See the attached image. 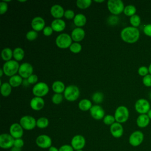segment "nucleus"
I'll use <instances>...</instances> for the list:
<instances>
[{
  "label": "nucleus",
  "mask_w": 151,
  "mask_h": 151,
  "mask_svg": "<svg viewBox=\"0 0 151 151\" xmlns=\"http://www.w3.org/2000/svg\"><path fill=\"white\" fill-rule=\"evenodd\" d=\"M90 114L96 120H101L104 117V111L99 105H94L90 109Z\"/></svg>",
  "instance_id": "nucleus-16"
},
{
  "label": "nucleus",
  "mask_w": 151,
  "mask_h": 151,
  "mask_svg": "<svg viewBox=\"0 0 151 151\" xmlns=\"http://www.w3.org/2000/svg\"><path fill=\"white\" fill-rule=\"evenodd\" d=\"M3 73H4L3 70H2V69H1V70H0V73H1V74H0V77H2V75H3Z\"/></svg>",
  "instance_id": "nucleus-54"
},
{
  "label": "nucleus",
  "mask_w": 151,
  "mask_h": 151,
  "mask_svg": "<svg viewBox=\"0 0 151 151\" xmlns=\"http://www.w3.org/2000/svg\"><path fill=\"white\" fill-rule=\"evenodd\" d=\"M150 123V119L147 114H140L136 119V124L139 127L145 128L147 127Z\"/></svg>",
  "instance_id": "nucleus-23"
},
{
  "label": "nucleus",
  "mask_w": 151,
  "mask_h": 151,
  "mask_svg": "<svg viewBox=\"0 0 151 151\" xmlns=\"http://www.w3.org/2000/svg\"><path fill=\"white\" fill-rule=\"evenodd\" d=\"M9 134L14 138H21L24 134V129L20 124L14 123L9 127Z\"/></svg>",
  "instance_id": "nucleus-15"
},
{
  "label": "nucleus",
  "mask_w": 151,
  "mask_h": 151,
  "mask_svg": "<svg viewBox=\"0 0 151 151\" xmlns=\"http://www.w3.org/2000/svg\"><path fill=\"white\" fill-rule=\"evenodd\" d=\"M8 9V5L6 2L2 1L0 2V14H5Z\"/></svg>",
  "instance_id": "nucleus-44"
},
{
  "label": "nucleus",
  "mask_w": 151,
  "mask_h": 151,
  "mask_svg": "<svg viewBox=\"0 0 151 151\" xmlns=\"http://www.w3.org/2000/svg\"><path fill=\"white\" fill-rule=\"evenodd\" d=\"M129 117V111L128 109L124 106L118 107L114 113V118L117 122L119 123L126 122Z\"/></svg>",
  "instance_id": "nucleus-5"
},
{
  "label": "nucleus",
  "mask_w": 151,
  "mask_h": 151,
  "mask_svg": "<svg viewBox=\"0 0 151 151\" xmlns=\"http://www.w3.org/2000/svg\"><path fill=\"white\" fill-rule=\"evenodd\" d=\"M19 66V63L16 60H9L4 64L2 70L6 76L12 77L18 71Z\"/></svg>",
  "instance_id": "nucleus-2"
},
{
  "label": "nucleus",
  "mask_w": 151,
  "mask_h": 151,
  "mask_svg": "<svg viewBox=\"0 0 151 151\" xmlns=\"http://www.w3.org/2000/svg\"><path fill=\"white\" fill-rule=\"evenodd\" d=\"M143 31L146 35L148 37H151V24L146 25L144 27Z\"/></svg>",
  "instance_id": "nucleus-45"
},
{
  "label": "nucleus",
  "mask_w": 151,
  "mask_h": 151,
  "mask_svg": "<svg viewBox=\"0 0 151 151\" xmlns=\"http://www.w3.org/2000/svg\"><path fill=\"white\" fill-rule=\"evenodd\" d=\"M138 74L143 77L146 76V75L149 74V69L147 67H145V66H141L139 68L138 70H137Z\"/></svg>",
  "instance_id": "nucleus-40"
},
{
  "label": "nucleus",
  "mask_w": 151,
  "mask_h": 151,
  "mask_svg": "<svg viewBox=\"0 0 151 151\" xmlns=\"http://www.w3.org/2000/svg\"><path fill=\"white\" fill-rule=\"evenodd\" d=\"M120 37L125 42L133 44L138 41L140 37V32L137 28L127 27L122 30Z\"/></svg>",
  "instance_id": "nucleus-1"
},
{
  "label": "nucleus",
  "mask_w": 151,
  "mask_h": 151,
  "mask_svg": "<svg viewBox=\"0 0 151 151\" xmlns=\"http://www.w3.org/2000/svg\"><path fill=\"white\" fill-rule=\"evenodd\" d=\"M140 22H141L140 17L138 15L135 14V15L130 17V23L131 24L132 27L137 28V27H139L140 25Z\"/></svg>",
  "instance_id": "nucleus-34"
},
{
  "label": "nucleus",
  "mask_w": 151,
  "mask_h": 151,
  "mask_svg": "<svg viewBox=\"0 0 151 151\" xmlns=\"http://www.w3.org/2000/svg\"><path fill=\"white\" fill-rule=\"evenodd\" d=\"M31 27L35 31H40L45 28V21L40 17L34 18L31 21Z\"/></svg>",
  "instance_id": "nucleus-18"
},
{
  "label": "nucleus",
  "mask_w": 151,
  "mask_h": 151,
  "mask_svg": "<svg viewBox=\"0 0 151 151\" xmlns=\"http://www.w3.org/2000/svg\"><path fill=\"white\" fill-rule=\"evenodd\" d=\"M109 20L111 24H116L118 20H119L118 18L115 17V16H111V17H109Z\"/></svg>",
  "instance_id": "nucleus-49"
},
{
  "label": "nucleus",
  "mask_w": 151,
  "mask_h": 151,
  "mask_svg": "<svg viewBox=\"0 0 151 151\" xmlns=\"http://www.w3.org/2000/svg\"><path fill=\"white\" fill-rule=\"evenodd\" d=\"M52 88L55 93L59 94H61L62 92L64 91L65 89L64 84L61 81H54L52 85Z\"/></svg>",
  "instance_id": "nucleus-25"
},
{
  "label": "nucleus",
  "mask_w": 151,
  "mask_h": 151,
  "mask_svg": "<svg viewBox=\"0 0 151 151\" xmlns=\"http://www.w3.org/2000/svg\"><path fill=\"white\" fill-rule=\"evenodd\" d=\"M92 107L91 102L87 99H82L78 103V107L82 111H87Z\"/></svg>",
  "instance_id": "nucleus-26"
},
{
  "label": "nucleus",
  "mask_w": 151,
  "mask_h": 151,
  "mask_svg": "<svg viewBox=\"0 0 151 151\" xmlns=\"http://www.w3.org/2000/svg\"><path fill=\"white\" fill-rule=\"evenodd\" d=\"M149 97H150V100H151V91H150V93H149Z\"/></svg>",
  "instance_id": "nucleus-56"
},
{
  "label": "nucleus",
  "mask_w": 151,
  "mask_h": 151,
  "mask_svg": "<svg viewBox=\"0 0 151 151\" xmlns=\"http://www.w3.org/2000/svg\"><path fill=\"white\" fill-rule=\"evenodd\" d=\"M49 124V121L47 118L42 117L37 120V126L40 129L46 128Z\"/></svg>",
  "instance_id": "nucleus-33"
},
{
  "label": "nucleus",
  "mask_w": 151,
  "mask_h": 151,
  "mask_svg": "<svg viewBox=\"0 0 151 151\" xmlns=\"http://www.w3.org/2000/svg\"><path fill=\"white\" fill-rule=\"evenodd\" d=\"M22 82V77L19 75H14L10 77L9 80V83L12 87H16L21 85Z\"/></svg>",
  "instance_id": "nucleus-28"
},
{
  "label": "nucleus",
  "mask_w": 151,
  "mask_h": 151,
  "mask_svg": "<svg viewBox=\"0 0 151 151\" xmlns=\"http://www.w3.org/2000/svg\"><path fill=\"white\" fill-rule=\"evenodd\" d=\"M13 56V51L9 48H5L1 52V57L3 60L8 61Z\"/></svg>",
  "instance_id": "nucleus-30"
},
{
  "label": "nucleus",
  "mask_w": 151,
  "mask_h": 151,
  "mask_svg": "<svg viewBox=\"0 0 151 151\" xmlns=\"http://www.w3.org/2000/svg\"><path fill=\"white\" fill-rule=\"evenodd\" d=\"M86 145V139L81 134L75 135L71 139V146L74 150H82Z\"/></svg>",
  "instance_id": "nucleus-13"
},
{
  "label": "nucleus",
  "mask_w": 151,
  "mask_h": 151,
  "mask_svg": "<svg viewBox=\"0 0 151 151\" xmlns=\"http://www.w3.org/2000/svg\"><path fill=\"white\" fill-rule=\"evenodd\" d=\"M111 135L115 138H119L122 136L123 134V127L121 123L114 122L110 126V128Z\"/></svg>",
  "instance_id": "nucleus-17"
},
{
  "label": "nucleus",
  "mask_w": 151,
  "mask_h": 151,
  "mask_svg": "<svg viewBox=\"0 0 151 151\" xmlns=\"http://www.w3.org/2000/svg\"><path fill=\"white\" fill-rule=\"evenodd\" d=\"M76 151H83V150H76Z\"/></svg>",
  "instance_id": "nucleus-58"
},
{
  "label": "nucleus",
  "mask_w": 151,
  "mask_h": 151,
  "mask_svg": "<svg viewBox=\"0 0 151 151\" xmlns=\"http://www.w3.org/2000/svg\"><path fill=\"white\" fill-rule=\"evenodd\" d=\"M64 11L63 8L60 5H54L52 6L50 9V13L51 15L56 18L60 19L64 15Z\"/></svg>",
  "instance_id": "nucleus-21"
},
{
  "label": "nucleus",
  "mask_w": 151,
  "mask_h": 151,
  "mask_svg": "<svg viewBox=\"0 0 151 151\" xmlns=\"http://www.w3.org/2000/svg\"><path fill=\"white\" fill-rule=\"evenodd\" d=\"M147 115L148 116L150 120H151V109H150V110L148 111V113H147Z\"/></svg>",
  "instance_id": "nucleus-52"
},
{
  "label": "nucleus",
  "mask_w": 151,
  "mask_h": 151,
  "mask_svg": "<svg viewBox=\"0 0 151 151\" xmlns=\"http://www.w3.org/2000/svg\"><path fill=\"white\" fill-rule=\"evenodd\" d=\"M142 82L146 87H151V75L147 74L146 76L143 77L142 79Z\"/></svg>",
  "instance_id": "nucleus-41"
},
{
  "label": "nucleus",
  "mask_w": 151,
  "mask_h": 151,
  "mask_svg": "<svg viewBox=\"0 0 151 151\" xmlns=\"http://www.w3.org/2000/svg\"><path fill=\"white\" fill-rule=\"evenodd\" d=\"M19 2H26L27 1H19Z\"/></svg>",
  "instance_id": "nucleus-57"
},
{
  "label": "nucleus",
  "mask_w": 151,
  "mask_h": 151,
  "mask_svg": "<svg viewBox=\"0 0 151 151\" xmlns=\"http://www.w3.org/2000/svg\"><path fill=\"white\" fill-rule=\"evenodd\" d=\"M85 37V31L83 29L77 27L74 28L71 32V38L75 42L81 41Z\"/></svg>",
  "instance_id": "nucleus-20"
},
{
  "label": "nucleus",
  "mask_w": 151,
  "mask_h": 151,
  "mask_svg": "<svg viewBox=\"0 0 151 151\" xmlns=\"http://www.w3.org/2000/svg\"><path fill=\"white\" fill-rule=\"evenodd\" d=\"M10 151H22V150H21V148H18V147H16L13 146V147L11 149Z\"/></svg>",
  "instance_id": "nucleus-51"
},
{
  "label": "nucleus",
  "mask_w": 151,
  "mask_h": 151,
  "mask_svg": "<svg viewBox=\"0 0 151 151\" xmlns=\"http://www.w3.org/2000/svg\"><path fill=\"white\" fill-rule=\"evenodd\" d=\"M96 2H98V3H101V2H104V0H102V1H94Z\"/></svg>",
  "instance_id": "nucleus-55"
},
{
  "label": "nucleus",
  "mask_w": 151,
  "mask_h": 151,
  "mask_svg": "<svg viewBox=\"0 0 151 151\" xmlns=\"http://www.w3.org/2000/svg\"><path fill=\"white\" fill-rule=\"evenodd\" d=\"M91 2L92 1L91 0H77L76 4L78 8L84 9L88 8L91 5Z\"/></svg>",
  "instance_id": "nucleus-31"
},
{
  "label": "nucleus",
  "mask_w": 151,
  "mask_h": 151,
  "mask_svg": "<svg viewBox=\"0 0 151 151\" xmlns=\"http://www.w3.org/2000/svg\"><path fill=\"white\" fill-rule=\"evenodd\" d=\"M104 99L103 94L101 92H96L92 96L93 100L96 103H100L103 101Z\"/></svg>",
  "instance_id": "nucleus-36"
},
{
  "label": "nucleus",
  "mask_w": 151,
  "mask_h": 151,
  "mask_svg": "<svg viewBox=\"0 0 151 151\" xmlns=\"http://www.w3.org/2000/svg\"><path fill=\"white\" fill-rule=\"evenodd\" d=\"M144 140V134L140 130L133 132L129 136V144L133 147H137L142 144Z\"/></svg>",
  "instance_id": "nucleus-10"
},
{
  "label": "nucleus",
  "mask_w": 151,
  "mask_h": 151,
  "mask_svg": "<svg viewBox=\"0 0 151 151\" xmlns=\"http://www.w3.org/2000/svg\"><path fill=\"white\" fill-rule=\"evenodd\" d=\"M136 12V7L133 5H129L124 7L123 12L126 16L132 17L134 15H135Z\"/></svg>",
  "instance_id": "nucleus-32"
},
{
  "label": "nucleus",
  "mask_w": 151,
  "mask_h": 151,
  "mask_svg": "<svg viewBox=\"0 0 151 151\" xmlns=\"http://www.w3.org/2000/svg\"><path fill=\"white\" fill-rule=\"evenodd\" d=\"M38 81V76L35 74H32L27 78V82L29 84H35Z\"/></svg>",
  "instance_id": "nucleus-46"
},
{
  "label": "nucleus",
  "mask_w": 151,
  "mask_h": 151,
  "mask_svg": "<svg viewBox=\"0 0 151 151\" xmlns=\"http://www.w3.org/2000/svg\"><path fill=\"white\" fill-rule=\"evenodd\" d=\"M107 8L112 14L117 15L123 12L124 6L121 0H109L107 1Z\"/></svg>",
  "instance_id": "nucleus-3"
},
{
  "label": "nucleus",
  "mask_w": 151,
  "mask_h": 151,
  "mask_svg": "<svg viewBox=\"0 0 151 151\" xmlns=\"http://www.w3.org/2000/svg\"><path fill=\"white\" fill-rule=\"evenodd\" d=\"M35 143L39 147L42 149H47L51 146L52 140L51 137L47 134H41L37 137Z\"/></svg>",
  "instance_id": "nucleus-12"
},
{
  "label": "nucleus",
  "mask_w": 151,
  "mask_h": 151,
  "mask_svg": "<svg viewBox=\"0 0 151 151\" xmlns=\"http://www.w3.org/2000/svg\"><path fill=\"white\" fill-rule=\"evenodd\" d=\"M80 95V90L78 87L74 85H70L67 86L64 91V96L66 100L70 101H74L76 100Z\"/></svg>",
  "instance_id": "nucleus-4"
},
{
  "label": "nucleus",
  "mask_w": 151,
  "mask_h": 151,
  "mask_svg": "<svg viewBox=\"0 0 151 151\" xmlns=\"http://www.w3.org/2000/svg\"><path fill=\"white\" fill-rule=\"evenodd\" d=\"M64 16L67 19H74L76 15H75V14H74V12L73 10L67 9L65 11Z\"/></svg>",
  "instance_id": "nucleus-42"
},
{
  "label": "nucleus",
  "mask_w": 151,
  "mask_h": 151,
  "mask_svg": "<svg viewBox=\"0 0 151 151\" xmlns=\"http://www.w3.org/2000/svg\"><path fill=\"white\" fill-rule=\"evenodd\" d=\"M136 111L140 114H146L150 110V106L149 101L144 99L137 100L134 104Z\"/></svg>",
  "instance_id": "nucleus-8"
},
{
  "label": "nucleus",
  "mask_w": 151,
  "mask_h": 151,
  "mask_svg": "<svg viewBox=\"0 0 151 151\" xmlns=\"http://www.w3.org/2000/svg\"><path fill=\"white\" fill-rule=\"evenodd\" d=\"M51 27L53 31L56 32H61L65 28V23L61 19H55L51 22Z\"/></svg>",
  "instance_id": "nucleus-22"
},
{
  "label": "nucleus",
  "mask_w": 151,
  "mask_h": 151,
  "mask_svg": "<svg viewBox=\"0 0 151 151\" xmlns=\"http://www.w3.org/2000/svg\"><path fill=\"white\" fill-rule=\"evenodd\" d=\"M13 57L16 61H21L24 57V51L20 47L15 48L13 51Z\"/></svg>",
  "instance_id": "nucleus-29"
},
{
  "label": "nucleus",
  "mask_w": 151,
  "mask_h": 151,
  "mask_svg": "<svg viewBox=\"0 0 151 151\" xmlns=\"http://www.w3.org/2000/svg\"><path fill=\"white\" fill-rule=\"evenodd\" d=\"M19 124L24 129L31 130L37 126V120L32 116H24L21 118Z\"/></svg>",
  "instance_id": "nucleus-7"
},
{
  "label": "nucleus",
  "mask_w": 151,
  "mask_h": 151,
  "mask_svg": "<svg viewBox=\"0 0 151 151\" xmlns=\"http://www.w3.org/2000/svg\"><path fill=\"white\" fill-rule=\"evenodd\" d=\"M58 149L59 151H74V149L70 145H63Z\"/></svg>",
  "instance_id": "nucleus-47"
},
{
  "label": "nucleus",
  "mask_w": 151,
  "mask_h": 151,
  "mask_svg": "<svg viewBox=\"0 0 151 151\" xmlns=\"http://www.w3.org/2000/svg\"><path fill=\"white\" fill-rule=\"evenodd\" d=\"M148 69H149V73H150V74L151 75V63L150 64L149 67H148Z\"/></svg>",
  "instance_id": "nucleus-53"
},
{
  "label": "nucleus",
  "mask_w": 151,
  "mask_h": 151,
  "mask_svg": "<svg viewBox=\"0 0 151 151\" xmlns=\"http://www.w3.org/2000/svg\"><path fill=\"white\" fill-rule=\"evenodd\" d=\"M115 120H115L114 116H113L112 115H110V114L106 115L103 118V122L106 125L111 126V124H113L114 123Z\"/></svg>",
  "instance_id": "nucleus-37"
},
{
  "label": "nucleus",
  "mask_w": 151,
  "mask_h": 151,
  "mask_svg": "<svg viewBox=\"0 0 151 151\" xmlns=\"http://www.w3.org/2000/svg\"><path fill=\"white\" fill-rule=\"evenodd\" d=\"M55 44L60 48H67L72 44L71 37L66 33L61 34L56 38Z\"/></svg>",
  "instance_id": "nucleus-6"
},
{
  "label": "nucleus",
  "mask_w": 151,
  "mask_h": 151,
  "mask_svg": "<svg viewBox=\"0 0 151 151\" xmlns=\"http://www.w3.org/2000/svg\"><path fill=\"white\" fill-rule=\"evenodd\" d=\"M73 21L74 24L77 27L80 28L81 27H83L86 24L87 19L84 15L82 14H78L76 15L74 18L73 19Z\"/></svg>",
  "instance_id": "nucleus-24"
},
{
  "label": "nucleus",
  "mask_w": 151,
  "mask_h": 151,
  "mask_svg": "<svg viewBox=\"0 0 151 151\" xmlns=\"http://www.w3.org/2000/svg\"><path fill=\"white\" fill-rule=\"evenodd\" d=\"M48 151H59V149H58L55 146H51L49 149H48Z\"/></svg>",
  "instance_id": "nucleus-50"
},
{
  "label": "nucleus",
  "mask_w": 151,
  "mask_h": 151,
  "mask_svg": "<svg viewBox=\"0 0 151 151\" xmlns=\"http://www.w3.org/2000/svg\"><path fill=\"white\" fill-rule=\"evenodd\" d=\"M15 139L8 133H3L0 135V147L4 149H11L14 146Z\"/></svg>",
  "instance_id": "nucleus-11"
},
{
  "label": "nucleus",
  "mask_w": 151,
  "mask_h": 151,
  "mask_svg": "<svg viewBox=\"0 0 151 151\" xmlns=\"http://www.w3.org/2000/svg\"><path fill=\"white\" fill-rule=\"evenodd\" d=\"M49 91L48 85L44 82H40L37 83L32 88L33 94L35 97H41L45 96Z\"/></svg>",
  "instance_id": "nucleus-9"
},
{
  "label": "nucleus",
  "mask_w": 151,
  "mask_h": 151,
  "mask_svg": "<svg viewBox=\"0 0 151 151\" xmlns=\"http://www.w3.org/2000/svg\"><path fill=\"white\" fill-rule=\"evenodd\" d=\"M24 142L21 138L15 139L14 143V147L21 149L24 146Z\"/></svg>",
  "instance_id": "nucleus-43"
},
{
  "label": "nucleus",
  "mask_w": 151,
  "mask_h": 151,
  "mask_svg": "<svg viewBox=\"0 0 151 151\" xmlns=\"http://www.w3.org/2000/svg\"><path fill=\"white\" fill-rule=\"evenodd\" d=\"M63 96L61 94H59V93H55L54 94L52 97V101L54 104H59L60 103H61V101H63Z\"/></svg>",
  "instance_id": "nucleus-38"
},
{
  "label": "nucleus",
  "mask_w": 151,
  "mask_h": 151,
  "mask_svg": "<svg viewBox=\"0 0 151 151\" xmlns=\"http://www.w3.org/2000/svg\"><path fill=\"white\" fill-rule=\"evenodd\" d=\"M69 48L72 52L77 54L80 52L81 51L82 47L80 44L78 42H74V43H72V44L70 45Z\"/></svg>",
  "instance_id": "nucleus-35"
},
{
  "label": "nucleus",
  "mask_w": 151,
  "mask_h": 151,
  "mask_svg": "<svg viewBox=\"0 0 151 151\" xmlns=\"http://www.w3.org/2000/svg\"><path fill=\"white\" fill-rule=\"evenodd\" d=\"M18 73L22 78H28L32 74L33 67L29 63H24L20 65Z\"/></svg>",
  "instance_id": "nucleus-14"
},
{
  "label": "nucleus",
  "mask_w": 151,
  "mask_h": 151,
  "mask_svg": "<svg viewBox=\"0 0 151 151\" xmlns=\"http://www.w3.org/2000/svg\"><path fill=\"white\" fill-rule=\"evenodd\" d=\"M11 86L8 83H4L1 85V93L4 97H7L10 95L12 88Z\"/></svg>",
  "instance_id": "nucleus-27"
},
{
  "label": "nucleus",
  "mask_w": 151,
  "mask_h": 151,
  "mask_svg": "<svg viewBox=\"0 0 151 151\" xmlns=\"http://www.w3.org/2000/svg\"><path fill=\"white\" fill-rule=\"evenodd\" d=\"M38 37V33L34 30L28 31L26 34V38L29 41H33L35 40Z\"/></svg>",
  "instance_id": "nucleus-39"
},
{
  "label": "nucleus",
  "mask_w": 151,
  "mask_h": 151,
  "mask_svg": "<svg viewBox=\"0 0 151 151\" xmlns=\"http://www.w3.org/2000/svg\"><path fill=\"white\" fill-rule=\"evenodd\" d=\"M44 101L41 97H33L30 101V106L34 110L39 111L41 110L44 106Z\"/></svg>",
  "instance_id": "nucleus-19"
},
{
  "label": "nucleus",
  "mask_w": 151,
  "mask_h": 151,
  "mask_svg": "<svg viewBox=\"0 0 151 151\" xmlns=\"http://www.w3.org/2000/svg\"><path fill=\"white\" fill-rule=\"evenodd\" d=\"M52 32H53V29L51 28V27H50V26L45 27L43 29V34L45 36L51 35L52 34Z\"/></svg>",
  "instance_id": "nucleus-48"
}]
</instances>
